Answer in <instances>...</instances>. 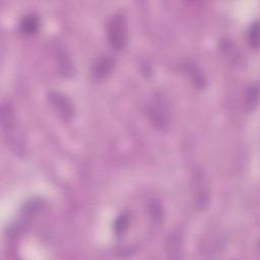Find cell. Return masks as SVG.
Instances as JSON below:
<instances>
[{"label": "cell", "instance_id": "cell-1", "mask_svg": "<svg viewBox=\"0 0 260 260\" xmlns=\"http://www.w3.org/2000/svg\"><path fill=\"white\" fill-rule=\"evenodd\" d=\"M107 36L110 45L116 49H122L127 42V22L121 13L112 15L107 22Z\"/></svg>", "mask_w": 260, "mask_h": 260}, {"label": "cell", "instance_id": "cell-2", "mask_svg": "<svg viewBox=\"0 0 260 260\" xmlns=\"http://www.w3.org/2000/svg\"><path fill=\"white\" fill-rule=\"evenodd\" d=\"M48 102L58 116L64 120L69 121L74 115V107L69 98L60 92L52 91L48 94Z\"/></svg>", "mask_w": 260, "mask_h": 260}, {"label": "cell", "instance_id": "cell-3", "mask_svg": "<svg viewBox=\"0 0 260 260\" xmlns=\"http://www.w3.org/2000/svg\"><path fill=\"white\" fill-rule=\"evenodd\" d=\"M194 197L196 206L203 208L207 202L209 197V188L208 181L206 178L205 172L202 169H196L194 171Z\"/></svg>", "mask_w": 260, "mask_h": 260}, {"label": "cell", "instance_id": "cell-4", "mask_svg": "<svg viewBox=\"0 0 260 260\" xmlns=\"http://www.w3.org/2000/svg\"><path fill=\"white\" fill-rule=\"evenodd\" d=\"M150 116L152 121L161 128L169 123V111L167 102L162 95H156L150 105Z\"/></svg>", "mask_w": 260, "mask_h": 260}, {"label": "cell", "instance_id": "cell-5", "mask_svg": "<svg viewBox=\"0 0 260 260\" xmlns=\"http://www.w3.org/2000/svg\"><path fill=\"white\" fill-rule=\"evenodd\" d=\"M115 61L109 55H103L99 57L92 66V76L96 79H103L110 74L114 68Z\"/></svg>", "mask_w": 260, "mask_h": 260}, {"label": "cell", "instance_id": "cell-6", "mask_svg": "<svg viewBox=\"0 0 260 260\" xmlns=\"http://www.w3.org/2000/svg\"><path fill=\"white\" fill-rule=\"evenodd\" d=\"M39 25H40L39 18L34 14H29L22 18L20 22V29L23 33L32 35L38 31Z\"/></svg>", "mask_w": 260, "mask_h": 260}, {"label": "cell", "instance_id": "cell-7", "mask_svg": "<svg viewBox=\"0 0 260 260\" xmlns=\"http://www.w3.org/2000/svg\"><path fill=\"white\" fill-rule=\"evenodd\" d=\"M2 125L5 129V132H10L15 125L14 109L9 104V102L4 103L2 107Z\"/></svg>", "mask_w": 260, "mask_h": 260}, {"label": "cell", "instance_id": "cell-8", "mask_svg": "<svg viewBox=\"0 0 260 260\" xmlns=\"http://www.w3.org/2000/svg\"><path fill=\"white\" fill-rule=\"evenodd\" d=\"M186 70L188 72V74L190 75V77L192 78L194 84L198 88H203L205 84V77L202 73V71L200 70V68L193 62H188L186 64Z\"/></svg>", "mask_w": 260, "mask_h": 260}, {"label": "cell", "instance_id": "cell-9", "mask_svg": "<svg viewBox=\"0 0 260 260\" xmlns=\"http://www.w3.org/2000/svg\"><path fill=\"white\" fill-rule=\"evenodd\" d=\"M130 222H132V215H130V213H128V212L120 213L117 216V219L115 221V225H114V230H115L116 235H118V236L124 235L129 228Z\"/></svg>", "mask_w": 260, "mask_h": 260}, {"label": "cell", "instance_id": "cell-10", "mask_svg": "<svg viewBox=\"0 0 260 260\" xmlns=\"http://www.w3.org/2000/svg\"><path fill=\"white\" fill-rule=\"evenodd\" d=\"M258 97H259V86L258 82H254L248 89L246 96V104L249 110H254L258 105Z\"/></svg>", "mask_w": 260, "mask_h": 260}, {"label": "cell", "instance_id": "cell-11", "mask_svg": "<svg viewBox=\"0 0 260 260\" xmlns=\"http://www.w3.org/2000/svg\"><path fill=\"white\" fill-rule=\"evenodd\" d=\"M248 40L252 47L258 48L259 45V25L258 21H255L249 28L248 31Z\"/></svg>", "mask_w": 260, "mask_h": 260}, {"label": "cell", "instance_id": "cell-12", "mask_svg": "<svg viewBox=\"0 0 260 260\" xmlns=\"http://www.w3.org/2000/svg\"><path fill=\"white\" fill-rule=\"evenodd\" d=\"M42 201L40 199H32L26 203L24 208V213L26 216H32L36 214L42 207Z\"/></svg>", "mask_w": 260, "mask_h": 260}, {"label": "cell", "instance_id": "cell-13", "mask_svg": "<svg viewBox=\"0 0 260 260\" xmlns=\"http://www.w3.org/2000/svg\"><path fill=\"white\" fill-rule=\"evenodd\" d=\"M168 247H169V253L171 254V257H173V254H174V253L177 254V258L179 257L178 253H179V250H180V242H179L178 237L170 238V242L168 243Z\"/></svg>", "mask_w": 260, "mask_h": 260}]
</instances>
